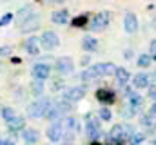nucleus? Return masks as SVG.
<instances>
[{"instance_id": "obj_1", "label": "nucleus", "mask_w": 156, "mask_h": 145, "mask_svg": "<svg viewBox=\"0 0 156 145\" xmlns=\"http://www.w3.org/2000/svg\"><path fill=\"white\" fill-rule=\"evenodd\" d=\"M51 105H53V100H51V98H47V96H40L38 100H35L33 104L27 105L26 112H27L29 118H44L45 112L49 111Z\"/></svg>"}, {"instance_id": "obj_2", "label": "nucleus", "mask_w": 156, "mask_h": 145, "mask_svg": "<svg viewBox=\"0 0 156 145\" xmlns=\"http://www.w3.org/2000/svg\"><path fill=\"white\" fill-rule=\"evenodd\" d=\"M73 109L71 105V102H67V100H60V102H53V105L49 107V111L45 112V120H49V122H56V120H62L69 111Z\"/></svg>"}, {"instance_id": "obj_3", "label": "nucleus", "mask_w": 156, "mask_h": 145, "mask_svg": "<svg viewBox=\"0 0 156 145\" xmlns=\"http://www.w3.org/2000/svg\"><path fill=\"white\" fill-rule=\"evenodd\" d=\"M134 133V127L129 123H116L113 125V129L109 131V140L113 143H123L129 140V136Z\"/></svg>"}, {"instance_id": "obj_4", "label": "nucleus", "mask_w": 156, "mask_h": 145, "mask_svg": "<svg viewBox=\"0 0 156 145\" xmlns=\"http://www.w3.org/2000/svg\"><path fill=\"white\" fill-rule=\"evenodd\" d=\"M45 134H47V140H49V142H53V143H58V142H62V140H64V134H66L62 120H56V122H53V123L47 127Z\"/></svg>"}, {"instance_id": "obj_5", "label": "nucleus", "mask_w": 156, "mask_h": 145, "mask_svg": "<svg viewBox=\"0 0 156 145\" xmlns=\"http://www.w3.org/2000/svg\"><path fill=\"white\" fill-rule=\"evenodd\" d=\"M38 40H40V49H45V51H53L60 45V38L53 31H44Z\"/></svg>"}, {"instance_id": "obj_6", "label": "nucleus", "mask_w": 156, "mask_h": 145, "mask_svg": "<svg viewBox=\"0 0 156 145\" xmlns=\"http://www.w3.org/2000/svg\"><path fill=\"white\" fill-rule=\"evenodd\" d=\"M85 134L93 142H96L102 136V125H100V120L98 118H94V116H89L87 118V122H85Z\"/></svg>"}, {"instance_id": "obj_7", "label": "nucleus", "mask_w": 156, "mask_h": 145, "mask_svg": "<svg viewBox=\"0 0 156 145\" xmlns=\"http://www.w3.org/2000/svg\"><path fill=\"white\" fill-rule=\"evenodd\" d=\"M85 96V87L83 85H73V87H66L62 91V98L75 104V102H80L82 98Z\"/></svg>"}, {"instance_id": "obj_8", "label": "nucleus", "mask_w": 156, "mask_h": 145, "mask_svg": "<svg viewBox=\"0 0 156 145\" xmlns=\"http://www.w3.org/2000/svg\"><path fill=\"white\" fill-rule=\"evenodd\" d=\"M109 22H111V13L109 11H102V13H98V15H94L93 18H91V31H104L107 26H109Z\"/></svg>"}, {"instance_id": "obj_9", "label": "nucleus", "mask_w": 156, "mask_h": 145, "mask_svg": "<svg viewBox=\"0 0 156 145\" xmlns=\"http://www.w3.org/2000/svg\"><path fill=\"white\" fill-rule=\"evenodd\" d=\"M18 27H20L22 33H33V31H37V29L40 27V15L37 13V11H33Z\"/></svg>"}, {"instance_id": "obj_10", "label": "nucleus", "mask_w": 156, "mask_h": 145, "mask_svg": "<svg viewBox=\"0 0 156 145\" xmlns=\"http://www.w3.org/2000/svg\"><path fill=\"white\" fill-rule=\"evenodd\" d=\"M31 76H33V80H47L49 76H51V67H49V64H45V62H38V64H35L33 67H31Z\"/></svg>"}, {"instance_id": "obj_11", "label": "nucleus", "mask_w": 156, "mask_h": 145, "mask_svg": "<svg viewBox=\"0 0 156 145\" xmlns=\"http://www.w3.org/2000/svg\"><path fill=\"white\" fill-rule=\"evenodd\" d=\"M55 67H56L58 74H62V76H67V74H71V72L75 71V64H73V60H71L69 56L58 58L56 64H55Z\"/></svg>"}, {"instance_id": "obj_12", "label": "nucleus", "mask_w": 156, "mask_h": 145, "mask_svg": "<svg viewBox=\"0 0 156 145\" xmlns=\"http://www.w3.org/2000/svg\"><path fill=\"white\" fill-rule=\"evenodd\" d=\"M20 136H22V140H24L26 145H37L40 140V133L37 129H33V127H24L20 131Z\"/></svg>"}, {"instance_id": "obj_13", "label": "nucleus", "mask_w": 156, "mask_h": 145, "mask_svg": "<svg viewBox=\"0 0 156 145\" xmlns=\"http://www.w3.org/2000/svg\"><path fill=\"white\" fill-rule=\"evenodd\" d=\"M123 29L127 35H134L138 31V18L134 13H125L123 16Z\"/></svg>"}, {"instance_id": "obj_14", "label": "nucleus", "mask_w": 156, "mask_h": 145, "mask_svg": "<svg viewBox=\"0 0 156 145\" xmlns=\"http://www.w3.org/2000/svg\"><path fill=\"white\" fill-rule=\"evenodd\" d=\"M96 100L102 102L104 105H111V104L116 100V94H115V91H111V89H98V91H96Z\"/></svg>"}, {"instance_id": "obj_15", "label": "nucleus", "mask_w": 156, "mask_h": 145, "mask_svg": "<svg viewBox=\"0 0 156 145\" xmlns=\"http://www.w3.org/2000/svg\"><path fill=\"white\" fill-rule=\"evenodd\" d=\"M94 69H96L100 78H104V76H113L115 71H116V65L111 64V62H104V64H96Z\"/></svg>"}, {"instance_id": "obj_16", "label": "nucleus", "mask_w": 156, "mask_h": 145, "mask_svg": "<svg viewBox=\"0 0 156 145\" xmlns=\"http://www.w3.org/2000/svg\"><path fill=\"white\" fill-rule=\"evenodd\" d=\"M133 85L136 89H147L151 85V76L147 72H138L136 76H133Z\"/></svg>"}, {"instance_id": "obj_17", "label": "nucleus", "mask_w": 156, "mask_h": 145, "mask_svg": "<svg viewBox=\"0 0 156 145\" xmlns=\"http://www.w3.org/2000/svg\"><path fill=\"white\" fill-rule=\"evenodd\" d=\"M26 127V120L22 118V116H15L11 122H7V129H9V133L16 138V134H18V131H22Z\"/></svg>"}, {"instance_id": "obj_18", "label": "nucleus", "mask_w": 156, "mask_h": 145, "mask_svg": "<svg viewBox=\"0 0 156 145\" xmlns=\"http://www.w3.org/2000/svg\"><path fill=\"white\" fill-rule=\"evenodd\" d=\"M26 53L31 55V56H35V55L40 53V40L37 36H29L26 40Z\"/></svg>"}, {"instance_id": "obj_19", "label": "nucleus", "mask_w": 156, "mask_h": 145, "mask_svg": "<svg viewBox=\"0 0 156 145\" xmlns=\"http://www.w3.org/2000/svg\"><path fill=\"white\" fill-rule=\"evenodd\" d=\"M51 22L53 24H58V26H64L69 22V11L67 9H60V11H55L51 15Z\"/></svg>"}, {"instance_id": "obj_20", "label": "nucleus", "mask_w": 156, "mask_h": 145, "mask_svg": "<svg viewBox=\"0 0 156 145\" xmlns=\"http://www.w3.org/2000/svg\"><path fill=\"white\" fill-rule=\"evenodd\" d=\"M33 11H35V9H33V5H29V4H27V5H24V7H20V9H18V13L15 15V24H16V26H20V24H22V22H24V20L33 13Z\"/></svg>"}, {"instance_id": "obj_21", "label": "nucleus", "mask_w": 156, "mask_h": 145, "mask_svg": "<svg viewBox=\"0 0 156 145\" xmlns=\"http://www.w3.org/2000/svg\"><path fill=\"white\" fill-rule=\"evenodd\" d=\"M127 102H129V107L133 109L134 112H136V111H140V109H142V105H144V98H142L138 93H134V91L127 96Z\"/></svg>"}, {"instance_id": "obj_22", "label": "nucleus", "mask_w": 156, "mask_h": 145, "mask_svg": "<svg viewBox=\"0 0 156 145\" xmlns=\"http://www.w3.org/2000/svg\"><path fill=\"white\" fill-rule=\"evenodd\" d=\"M131 78V72L127 71L125 67H116L115 71V80H116V85H125Z\"/></svg>"}, {"instance_id": "obj_23", "label": "nucleus", "mask_w": 156, "mask_h": 145, "mask_svg": "<svg viewBox=\"0 0 156 145\" xmlns=\"http://www.w3.org/2000/svg\"><path fill=\"white\" fill-rule=\"evenodd\" d=\"M82 49L87 51V53H94L98 49V40L94 36H83L82 40Z\"/></svg>"}, {"instance_id": "obj_24", "label": "nucleus", "mask_w": 156, "mask_h": 145, "mask_svg": "<svg viewBox=\"0 0 156 145\" xmlns=\"http://www.w3.org/2000/svg\"><path fill=\"white\" fill-rule=\"evenodd\" d=\"M29 93L33 94V96H42L44 94V82L42 80H33L31 83H29Z\"/></svg>"}, {"instance_id": "obj_25", "label": "nucleus", "mask_w": 156, "mask_h": 145, "mask_svg": "<svg viewBox=\"0 0 156 145\" xmlns=\"http://www.w3.org/2000/svg\"><path fill=\"white\" fill-rule=\"evenodd\" d=\"M0 116H2V120L7 123V122H11V120L16 116V111L13 107H2L0 109Z\"/></svg>"}, {"instance_id": "obj_26", "label": "nucleus", "mask_w": 156, "mask_h": 145, "mask_svg": "<svg viewBox=\"0 0 156 145\" xmlns=\"http://www.w3.org/2000/svg\"><path fill=\"white\" fill-rule=\"evenodd\" d=\"M144 140H145V134H144V133H136V131H134V133L129 136V140H127V142H129L131 145H140V143H144Z\"/></svg>"}, {"instance_id": "obj_27", "label": "nucleus", "mask_w": 156, "mask_h": 145, "mask_svg": "<svg viewBox=\"0 0 156 145\" xmlns=\"http://www.w3.org/2000/svg\"><path fill=\"white\" fill-rule=\"evenodd\" d=\"M136 64H138V67H149L153 64V56L151 55H140L138 60H136Z\"/></svg>"}, {"instance_id": "obj_28", "label": "nucleus", "mask_w": 156, "mask_h": 145, "mask_svg": "<svg viewBox=\"0 0 156 145\" xmlns=\"http://www.w3.org/2000/svg\"><path fill=\"white\" fill-rule=\"evenodd\" d=\"M140 123H142L144 127H147V129H154V127H156V118L149 116V114H145V116H142Z\"/></svg>"}, {"instance_id": "obj_29", "label": "nucleus", "mask_w": 156, "mask_h": 145, "mask_svg": "<svg viewBox=\"0 0 156 145\" xmlns=\"http://www.w3.org/2000/svg\"><path fill=\"white\" fill-rule=\"evenodd\" d=\"M98 118H100L102 122H109V120L113 118V112H111L107 107H102L100 109V112H98Z\"/></svg>"}, {"instance_id": "obj_30", "label": "nucleus", "mask_w": 156, "mask_h": 145, "mask_svg": "<svg viewBox=\"0 0 156 145\" xmlns=\"http://www.w3.org/2000/svg\"><path fill=\"white\" fill-rule=\"evenodd\" d=\"M83 24H87V15H82V16H76V18L73 20V26H75V27H82Z\"/></svg>"}, {"instance_id": "obj_31", "label": "nucleus", "mask_w": 156, "mask_h": 145, "mask_svg": "<svg viewBox=\"0 0 156 145\" xmlns=\"http://www.w3.org/2000/svg\"><path fill=\"white\" fill-rule=\"evenodd\" d=\"M15 16H13V13H5L2 18H0V27H4V26H7V24H11V20H13Z\"/></svg>"}, {"instance_id": "obj_32", "label": "nucleus", "mask_w": 156, "mask_h": 145, "mask_svg": "<svg viewBox=\"0 0 156 145\" xmlns=\"http://www.w3.org/2000/svg\"><path fill=\"white\" fill-rule=\"evenodd\" d=\"M147 89H149V91H147V96H149L153 102H156V85H149Z\"/></svg>"}, {"instance_id": "obj_33", "label": "nucleus", "mask_w": 156, "mask_h": 145, "mask_svg": "<svg viewBox=\"0 0 156 145\" xmlns=\"http://www.w3.org/2000/svg\"><path fill=\"white\" fill-rule=\"evenodd\" d=\"M151 56H153V58H156V38L151 42Z\"/></svg>"}, {"instance_id": "obj_34", "label": "nucleus", "mask_w": 156, "mask_h": 145, "mask_svg": "<svg viewBox=\"0 0 156 145\" xmlns=\"http://www.w3.org/2000/svg\"><path fill=\"white\" fill-rule=\"evenodd\" d=\"M11 55V49L9 47H0V56H7Z\"/></svg>"}, {"instance_id": "obj_35", "label": "nucleus", "mask_w": 156, "mask_h": 145, "mask_svg": "<svg viewBox=\"0 0 156 145\" xmlns=\"http://www.w3.org/2000/svg\"><path fill=\"white\" fill-rule=\"evenodd\" d=\"M149 116H153V118H156V102L151 105V109H149Z\"/></svg>"}, {"instance_id": "obj_36", "label": "nucleus", "mask_w": 156, "mask_h": 145, "mask_svg": "<svg viewBox=\"0 0 156 145\" xmlns=\"http://www.w3.org/2000/svg\"><path fill=\"white\" fill-rule=\"evenodd\" d=\"M0 145H15V142H11V140H0Z\"/></svg>"}, {"instance_id": "obj_37", "label": "nucleus", "mask_w": 156, "mask_h": 145, "mask_svg": "<svg viewBox=\"0 0 156 145\" xmlns=\"http://www.w3.org/2000/svg\"><path fill=\"white\" fill-rule=\"evenodd\" d=\"M89 62H91V60H89V56H85V58L82 60V65H89Z\"/></svg>"}, {"instance_id": "obj_38", "label": "nucleus", "mask_w": 156, "mask_h": 145, "mask_svg": "<svg viewBox=\"0 0 156 145\" xmlns=\"http://www.w3.org/2000/svg\"><path fill=\"white\" fill-rule=\"evenodd\" d=\"M44 2H47V4H60V2H64V0H44Z\"/></svg>"}, {"instance_id": "obj_39", "label": "nucleus", "mask_w": 156, "mask_h": 145, "mask_svg": "<svg viewBox=\"0 0 156 145\" xmlns=\"http://www.w3.org/2000/svg\"><path fill=\"white\" fill-rule=\"evenodd\" d=\"M133 56V51H125V58H131Z\"/></svg>"}, {"instance_id": "obj_40", "label": "nucleus", "mask_w": 156, "mask_h": 145, "mask_svg": "<svg viewBox=\"0 0 156 145\" xmlns=\"http://www.w3.org/2000/svg\"><path fill=\"white\" fill-rule=\"evenodd\" d=\"M151 145H156V140H153V142H151Z\"/></svg>"}, {"instance_id": "obj_41", "label": "nucleus", "mask_w": 156, "mask_h": 145, "mask_svg": "<svg viewBox=\"0 0 156 145\" xmlns=\"http://www.w3.org/2000/svg\"><path fill=\"white\" fill-rule=\"evenodd\" d=\"M91 145H100V143H96V142H93V143H91Z\"/></svg>"}, {"instance_id": "obj_42", "label": "nucleus", "mask_w": 156, "mask_h": 145, "mask_svg": "<svg viewBox=\"0 0 156 145\" xmlns=\"http://www.w3.org/2000/svg\"><path fill=\"white\" fill-rule=\"evenodd\" d=\"M0 140H2V138H0Z\"/></svg>"}]
</instances>
